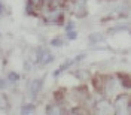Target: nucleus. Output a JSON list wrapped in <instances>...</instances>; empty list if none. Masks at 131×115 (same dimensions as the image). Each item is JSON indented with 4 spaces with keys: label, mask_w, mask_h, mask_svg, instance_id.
Segmentation results:
<instances>
[{
    "label": "nucleus",
    "mask_w": 131,
    "mask_h": 115,
    "mask_svg": "<svg viewBox=\"0 0 131 115\" xmlns=\"http://www.w3.org/2000/svg\"><path fill=\"white\" fill-rule=\"evenodd\" d=\"M128 96L122 94L116 99V112L118 114H127L128 112Z\"/></svg>",
    "instance_id": "f257e3e1"
},
{
    "label": "nucleus",
    "mask_w": 131,
    "mask_h": 115,
    "mask_svg": "<svg viewBox=\"0 0 131 115\" xmlns=\"http://www.w3.org/2000/svg\"><path fill=\"white\" fill-rule=\"evenodd\" d=\"M37 60H39V63L40 64H48V63H51L52 60H54V57H52V54L49 52L48 49H42L39 48L37 49Z\"/></svg>",
    "instance_id": "f03ea898"
},
{
    "label": "nucleus",
    "mask_w": 131,
    "mask_h": 115,
    "mask_svg": "<svg viewBox=\"0 0 131 115\" xmlns=\"http://www.w3.org/2000/svg\"><path fill=\"white\" fill-rule=\"evenodd\" d=\"M83 57H85V55H83V54H81V55H78V57H76V58H73V60H67V61H66L64 64L61 66V67H60V69H57V70L54 72V76L57 78L58 75H61V73H63V72H64V70H66V69H67V67H69V66L74 64L76 61H79V60H82V58H83Z\"/></svg>",
    "instance_id": "7ed1b4c3"
},
{
    "label": "nucleus",
    "mask_w": 131,
    "mask_h": 115,
    "mask_svg": "<svg viewBox=\"0 0 131 115\" xmlns=\"http://www.w3.org/2000/svg\"><path fill=\"white\" fill-rule=\"evenodd\" d=\"M42 84H43V81H42V79H34V81L31 82V87H30V96H31L33 99L37 97V94L40 93Z\"/></svg>",
    "instance_id": "20e7f679"
},
{
    "label": "nucleus",
    "mask_w": 131,
    "mask_h": 115,
    "mask_svg": "<svg viewBox=\"0 0 131 115\" xmlns=\"http://www.w3.org/2000/svg\"><path fill=\"white\" fill-rule=\"evenodd\" d=\"M48 21H60V18H61V15H60V12L58 11H52V12H49V14H46V16H45Z\"/></svg>",
    "instance_id": "39448f33"
},
{
    "label": "nucleus",
    "mask_w": 131,
    "mask_h": 115,
    "mask_svg": "<svg viewBox=\"0 0 131 115\" xmlns=\"http://www.w3.org/2000/svg\"><path fill=\"white\" fill-rule=\"evenodd\" d=\"M90 41L94 42V43H97V42H101L103 41V34H100V33H95V34H90Z\"/></svg>",
    "instance_id": "423d86ee"
},
{
    "label": "nucleus",
    "mask_w": 131,
    "mask_h": 115,
    "mask_svg": "<svg viewBox=\"0 0 131 115\" xmlns=\"http://www.w3.org/2000/svg\"><path fill=\"white\" fill-rule=\"evenodd\" d=\"M34 111V105H25L21 108V114H30Z\"/></svg>",
    "instance_id": "0eeeda50"
},
{
    "label": "nucleus",
    "mask_w": 131,
    "mask_h": 115,
    "mask_svg": "<svg viewBox=\"0 0 131 115\" xmlns=\"http://www.w3.org/2000/svg\"><path fill=\"white\" fill-rule=\"evenodd\" d=\"M46 112H49V114H60L61 109L58 106H49V108H46Z\"/></svg>",
    "instance_id": "6e6552de"
},
{
    "label": "nucleus",
    "mask_w": 131,
    "mask_h": 115,
    "mask_svg": "<svg viewBox=\"0 0 131 115\" xmlns=\"http://www.w3.org/2000/svg\"><path fill=\"white\" fill-rule=\"evenodd\" d=\"M8 78H9V81L15 82V81H18V79H19V75H18V73H15V72H9Z\"/></svg>",
    "instance_id": "1a4fd4ad"
},
{
    "label": "nucleus",
    "mask_w": 131,
    "mask_h": 115,
    "mask_svg": "<svg viewBox=\"0 0 131 115\" xmlns=\"http://www.w3.org/2000/svg\"><path fill=\"white\" fill-rule=\"evenodd\" d=\"M51 45H52V46H61V45H63V41H61L60 37H55V39L51 41Z\"/></svg>",
    "instance_id": "9d476101"
},
{
    "label": "nucleus",
    "mask_w": 131,
    "mask_h": 115,
    "mask_svg": "<svg viewBox=\"0 0 131 115\" xmlns=\"http://www.w3.org/2000/svg\"><path fill=\"white\" fill-rule=\"evenodd\" d=\"M67 37H69L70 41H74V39L78 37V34H76V32H73V30H67Z\"/></svg>",
    "instance_id": "9b49d317"
},
{
    "label": "nucleus",
    "mask_w": 131,
    "mask_h": 115,
    "mask_svg": "<svg viewBox=\"0 0 131 115\" xmlns=\"http://www.w3.org/2000/svg\"><path fill=\"white\" fill-rule=\"evenodd\" d=\"M3 88H6V82L0 78V90H3Z\"/></svg>",
    "instance_id": "f8f14e48"
},
{
    "label": "nucleus",
    "mask_w": 131,
    "mask_h": 115,
    "mask_svg": "<svg viewBox=\"0 0 131 115\" xmlns=\"http://www.w3.org/2000/svg\"><path fill=\"white\" fill-rule=\"evenodd\" d=\"M73 27H74V23H69L67 24V30H73Z\"/></svg>",
    "instance_id": "ddd939ff"
},
{
    "label": "nucleus",
    "mask_w": 131,
    "mask_h": 115,
    "mask_svg": "<svg viewBox=\"0 0 131 115\" xmlns=\"http://www.w3.org/2000/svg\"><path fill=\"white\" fill-rule=\"evenodd\" d=\"M30 3H31V5H37V3H39V0H30Z\"/></svg>",
    "instance_id": "4468645a"
},
{
    "label": "nucleus",
    "mask_w": 131,
    "mask_h": 115,
    "mask_svg": "<svg viewBox=\"0 0 131 115\" xmlns=\"http://www.w3.org/2000/svg\"><path fill=\"white\" fill-rule=\"evenodd\" d=\"M2 12H3V5L0 3V14H2Z\"/></svg>",
    "instance_id": "2eb2a0df"
},
{
    "label": "nucleus",
    "mask_w": 131,
    "mask_h": 115,
    "mask_svg": "<svg viewBox=\"0 0 131 115\" xmlns=\"http://www.w3.org/2000/svg\"><path fill=\"white\" fill-rule=\"evenodd\" d=\"M45 2H46V3H48V5H49V3H51V2H52V0H45Z\"/></svg>",
    "instance_id": "dca6fc26"
}]
</instances>
